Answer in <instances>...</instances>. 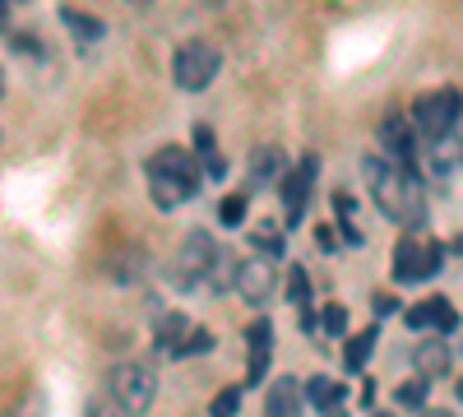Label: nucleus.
Here are the masks:
<instances>
[{"label":"nucleus","mask_w":463,"mask_h":417,"mask_svg":"<svg viewBox=\"0 0 463 417\" xmlns=\"http://www.w3.org/2000/svg\"><path fill=\"white\" fill-rule=\"evenodd\" d=\"M218 70H222V56H218V47H209V43H181L176 56H172V80H176L181 93L209 89V84L218 80Z\"/></svg>","instance_id":"obj_6"},{"label":"nucleus","mask_w":463,"mask_h":417,"mask_svg":"<svg viewBox=\"0 0 463 417\" xmlns=\"http://www.w3.org/2000/svg\"><path fill=\"white\" fill-rule=\"evenodd\" d=\"M380 144H384V158L412 172V163H417V126L403 117V111H390V117L380 121Z\"/></svg>","instance_id":"obj_9"},{"label":"nucleus","mask_w":463,"mask_h":417,"mask_svg":"<svg viewBox=\"0 0 463 417\" xmlns=\"http://www.w3.org/2000/svg\"><path fill=\"white\" fill-rule=\"evenodd\" d=\"M237 403H241V385H227V390H218V394H213L209 417H237Z\"/></svg>","instance_id":"obj_26"},{"label":"nucleus","mask_w":463,"mask_h":417,"mask_svg":"<svg viewBox=\"0 0 463 417\" xmlns=\"http://www.w3.org/2000/svg\"><path fill=\"white\" fill-rule=\"evenodd\" d=\"M126 5H135V10H144V5H153V0H126Z\"/></svg>","instance_id":"obj_35"},{"label":"nucleus","mask_w":463,"mask_h":417,"mask_svg":"<svg viewBox=\"0 0 463 417\" xmlns=\"http://www.w3.org/2000/svg\"><path fill=\"white\" fill-rule=\"evenodd\" d=\"M362 403H366V408L375 403V381H366V385H362Z\"/></svg>","instance_id":"obj_31"},{"label":"nucleus","mask_w":463,"mask_h":417,"mask_svg":"<svg viewBox=\"0 0 463 417\" xmlns=\"http://www.w3.org/2000/svg\"><path fill=\"white\" fill-rule=\"evenodd\" d=\"M458 117H463V93L458 89H431V93H421L412 102V126H417L421 139H431V144L449 139Z\"/></svg>","instance_id":"obj_5"},{"label":"nucleus","mask_w":463,"mask_h":417,"mask_svg":"<svg viewBox=\"0 0 463 417\" xmlns=\"http://www.w3.org/2000/svg\"><path fill=\"white\" fill-rule=\"evenodd\" d=\"M320 329H325L329 338H343V334H347V307H338V301H329V307L320 311Z\"/></svg>","instance_id":"obj_25"},{"label":"nucleus","mask_w":463,"mask_h":417,"mask_svg":"<svg viewBox=\"0 0 463 417\" xmlns=\"http://www.w3.org/2000/svg\"><path fill=\"white\" fill-rule=\"evenodd\" d=\"M458 399H463V375H458Z\"/></svg>","instance_id":"obj_37"},{"label":"nucleus","mask_w":463,"mask_h":417,"mask_svg":"<svg viewBox=\"0 0 463 417\" xmlns=\"http://www.w3.org/2000/svg\"><path fill=\"white\" fill-rule=\"evenodd\" d=\"M371 417H394V412H371Z\"/></svg>","instance_id":"obj_36"},{"label":"nucleus","mask_w":463,"mask_h":417,"mask_svg":"<svg viewBox=\"0 0 463 417\" xmlns=\"http://www.w3.org/2000/svg\"><path fill=\"white\" fill-rule=\"evenodd\" d=\"M237 297L246 301V307H269V301L279 297V270L269 255H246L237 260Z\"/></svg>","instance_id":"obj_8"},{"label":"nucleus","mask_w":463,"mask_h":417,"mask_svg":"<svg viewBox=\"0 0 463 417\" xmlns=\"http://www.w3.org/2000/svg\"><path fill=\"white\" fill-rule=\"evenodd\" d=\"M440 246L431 237H421V232H408L399 246H394V283H421V279H431L440 270Z\"/></svg>","instance_id":"obj_7"},{"label":"nucleus","mask_w":463,"mask_h":417,"mask_svg":"<svg viewBox=\"0 0 463 417\" xmlns=\"http://www.w3.org/2000/svg\"><path fill=\"white\" fill-rule=\"evenodd\" d=\"M61 24H65L70 33H80L84 43H98V37L107 33L102 19H93V14H84V10H74V5H61Z\"/></svg>","instance_id":"obj_19"},{"label":"nucleus","mask_w":463,"mask_h":417,"mask_svg":"<svg viewBox=\"0 0 463 417\" xmlns=\"http://www.w3.org/2000/svg\"><path fill=\"white\" fill-rule=\"evenodd\" d=\"M394 403H399V408H408V412H421V403H427V381H421V375L403 381V385L394 390Z\"/></svg>","instance_id":"obj_23"},{"label":"nucleus","mask_w":463,"mask_h":417,"mask_svg":"<svg viewBox=\"0 0 463 417\" xmlns=\"http://www.w3.org/2000/svg\"><path fill=\"white\" fill-rule=\"evenodd\" d=\"M246 176H250V185L283 181V148H279V144H260V148H250V158H246Z\"/></svg>","instance_id":"obj_15"},{"label":"nucleus","mask_w":463,"mask_h":417,"mask_svg":"<svg viewBox=\"0 0 463 417\" xmlns=\"http://www.w3.org/2000/svg\"><path fill=\"white\" fill-rule=\"evenodd\" d=\"M190 334V325L181 320V316H163V325H158V334H153V338H158V348L172 357L176 348H181V338Z\"/></svg>","instance_id":"obj_21"},{"label":"nucleus","mask_w":463,"mask_h":417,"mask_svg":"<svg viewBox=\"0 0 463 417\" xmlns=\"http://www.w3.org/2000/svg\"><path fill=\"white\" fill-rule=\"evenodd\" d=\"M89 417H126V412L116 408V403H107V399H93L89 403Z\"/></svg>","instance_id":"obj_29"},{"label":"nucleus","mask_w":463,"mask_h":417,"mask_svg":"<svg viewBox=\"0 0 463 417\" xmlns=\"http://www.w3.org/2000/svg\"><path fill=\"white\" fill-rule=\"evenodd\" d=\"M458 325V311L449 307L445 297H427V301H417V307H408V329H440L449 334Z\"/></svg>","instance_id":"obj_13"},{"label":"nucleus","mask_w":463,"mask_h":417,"mask_svg":"<svg viewBox=\"0 0 463 417\" xmlns=\"http://www.w3.org/2000/svg\"><path fill=\"white\" fill-rule=\"evenodd\" d=\"M288 301L301 311V320H306V329H316L320 320H316V311H311V279H306V270L297 264V270L288 274Z\"/></svg>","instance_id":"obj_18"},{"label":"nucleus","mask_w":463,"mask_h":417,"mask_svg":"<svg viewBox=\"0 0 463 417\" xmlns=\"http://www.w3.org/2000/svg\"><path fill=\"white\" fill-rule=\"evenodd\" d=\"M144 176H148V195L158 209L190 204L204 185V167L195 158V148H185V144H163L158 154L144 163Z\"/></svg>","instance_id":"obj_2"},{"label":"nucleus","mask_w":463,"mask_h":417,"mask_svg":"<svg viewBox=\"0 0 463 417\" xmlns=\"http://www.w3.org/2000/svg\"><path fill=\"white\" fill-rule=\"evenodd\" d=\"M246 348H250V362H246V385H260L269 375V362H274V325L269 320H255L246 329Z\"/></svg>","instance_id":"obj_11"},{"label":"nucleus","mask_w":463,"mask_h":417,"mask_svg":"<svg viewBox=\"0 0 463 417\" xmlns=\"http://www.w3.org/2000/svg\"><path fill=\"white\" fill-rule=\"evenodd\" d=\"M338 209H343V213H353V200L338 195ZM343 232H347V242H362V232H357V223H353V218H343Z\"/></svg>","instance_id":"obj_28"},{"label":"nucleus","mask_w":463,"mask_h":417,"mask_svg":"<svg viewBox=\"0 0 463 417\" xmlns=\"http://www.w3.org/2000/svg\"><path fill=\"white\" fill-rule=\"evenodd\" d=\"M301 408H306V385H297V375H283V381L269 385L264 417H301Z\"/></svg>","instance_id":"obj_12"},{"label":"nucleus","mask_w":463,"mask_h":417,"mask_svg":"<svg viewBox=\"0 0 463 417\" xmlns=\"http://www.w3.org/2000/svg\"><path fill=\"white\" fill-rule=\"evenodd\" d=\"M412 366H417L421 381H440V375L454 366L449 344H445V338H421V344L412 348Z\"/></svg>","instance_id":"obj_14"},{"label":"nucleus","mask_w":463,"mask_h":417,"mask_svg":"<svg viewBox=\"0 0 463 417\" xmlns=\"http://www.w3.org/2000/svg\"><path fill=\"white\" fill-rule=\"evenodd\" d=\"M375 344H380V329H375V325L362 329V334H353V338L343 344V366L353 371V375H362L366 362H371V353H375Z\"/></svg>","instance_id":"obj_17"},{"label":"nucleus","mask_w":463,"mask_h":417,"mask_svg":"<svg viewBox=\"0 0 463 417\" xmlns=\"http://www.w3.org/2000/svg\"><path fill=\"white\" fill-rule=\"evenodd\" d=\"M10 5H14V0H0V33L10 28Z\"/></svg>","instance_id":"obj_30"},{"label":"nucleus","mask_w":463,"mask_h":417,"mask_svg":"<svg viewBox=\"0 0 463 417\" xmlns=\"http://www.w3.org/2000/svg\"><path fill=\"white\" fill-rule=\"evenodd\" d=\"M316 172H320V158H316V154H306V158H301V167L283 172V213H288V223H301V218H306V204H311Z\"/></svg>","instance_id":"obj_10"},{"label":"nucleus","mask_w":463,"mask_h":417,"mask_svg":"<svg viewBox=\"0 0 463 417\" xmlns=\"http://www.w3.org/2000/svg\"><path fill=\"white\" fill-rule=\"evenodd\" d=\"M362 176L371 185L375 209L390 218V223H403V227H421V223H427V200H421L417 172L390 163L384 154H366L362 158Z\"/></svg>","instance_id":"obj_1"},{"label":"nucleus","mask_w":463,"mask_h":417,"mask_svg":"<svg viewBox=\"0 0 463 417\" xmlns=\"http://www.w3.org/2000/svg\"><path fill=\"white\" fill-rule=\"evenodd\" d=\"M200 5H204V10H222V5H227V0H200Z\"/></svg>","instance_id":"obj_34"},{"label":"nucleus","mask_w":463,"mask_h":417,"mask_svg":"<svg viewBox=\"0 0 463 417\" xmlns=\"http://www.w3.org/2000/svg\"><path fill=\"white\" fill-rule=\"evenodd\" d=\"M250 246H255L260 255L274 260V255H283V232H279L274 223H260V227H250Z\"/></svg>","instance_id":"obj_22"},{"label":"nucleus","mask_w":463,"mask_h":417,"mask_svg":"<svg viewBox=\"0 0 463 417\" xmlns=\"http://www.w3.org/2000/svg\"><path fill=\"white\" fill-rule=\"evenodd\" d=\"M195 158L204 167V181H227V158L218 154V139L209 126H195Z\"/></svg>","instance_id":"obj_16"},{"label":"nucleus","mask_w":463,"mask_h":417,"mask_svg":"<svg viewBox=\"0 0 463 417\" xmlns=\"http://www.w3.org/2000/svg\"><path fill=\"white\" fill-rule=\"evenodd\" d=\"M0 93H5V80H0Z\"/></svg>","instance_id":"obj_38"},{"label":"nucleus","mask_w":463,"mask_h":417,"mask_svg":"<svg viewBox=\"0 0 463 417\" xmlns=\"http://www.w3.org/2000/svg\"><path fill=\"white\" fill-rule=\"evenodd\" d=\"M325 417H347V408H343V403H329V408H325Z\"/></svg>","instance_id":"obj_33"},{"label":"nucleus","mask_w":463,"mask_h":417,"mask_svg":"<svg viewBox=\"0 0 463 417\" xmlns=\"http://www.w3.org/2000/svg\"><path fill=\"white\" fill-rule=\"evenodd\" d=\"M213 348V338H209V329H190L185 338H181V348L172 353V357H195V353H209Z\"/></svg>","instance_id":"obj_27"},{"label":"nucleus","mask_w":463,"mask_h":417,"mask_svg":"<svg viewBox=\"0 0 463 417\" xmlns=\"http://www.w3.org/2000/svg\"><path fill=\"white\" fill-rule=\"evenodd\" d=\"M218 255H222V251H218L213 232H204V227L185 232L176 260L167 264L172 288H176V292H200V288H209V279H213V270H218Z\"/></svg>","instance_id":"obj_3"},{"label":"nucleus","mask_w":463,"mask_h":417,"mask_svg":"<svg viewBox=\"0 0 463 417\" xmlns=\"http://www.w3.org/2000/svg\"><path fill=\"white\" fill-rule=\"evenodd\" d=\"M421 417H454L449 408H421Z\"/></svg>","instance_id":"obj_32"},{"label":"nucleus","mask_w":463,"mask_h":417,"mask_svg":"<svg viewBox=\"0 0 463 417\" xmlns=\"http://www.w3.org/2000/svg\"><path fill=\"white\" fill-rule=\"evenodd\" d=\"M107 390H111V403L126 417H139V412L153 408V399H158V371L148 362H121V366H111Z\"/></svg>","instance_id":"obj_4"},{"label":"nucleus","mask_w":463,"mask_h":417,"mask_svg":"<svg viewBox=\"0 0 463 417\" xmlns=\"http://www.w3.org/2000/svg\"><path fill=\"white\" fill-rule=\"evenodd\" d=\"M306 403L325 412L329 403H343V385L329 381V375H316V381H306Z\"/></svg>","instance_id":"obj_20"},{"label":"nucleus","mask_w":463,"mask_h":417,"mask_svg":"<svg viewBox=\"0 0 463 417\" xmlns=\"http://www.w3.org/2000/svg\"><path fill=\"white\" fill-rule=\"evenodd\" d=\"M246 191H232V195H222V204H218V218H222V227H241L246 223Z\"/></svg>","instance_id":"obj_24"}]
</instances>
